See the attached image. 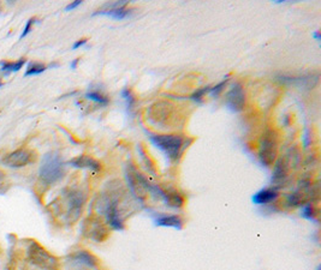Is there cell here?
Listing matches in <instances>:
<instances>
[{"mask_svg":"<svg viewBox=\"0 0 321 270\" xmlns=\"http://www.w3.org/2000/svg\"><path fill=\"white\" fill-rule=\"evenodd\" d=\"M278 154V140L276 134L272 130H268L262 135L259 144V159L264 166H273Z\"/></svg>","mask_w":321,"mask_h":270,"instance_id":"cell-4","label":"cell"},{"mask_svg":"<svg viewBox=\"0 0 321 270\" xmlns=\"http://www.w3.org/2000/svg\"><path fill=\"white\" fill-rule=\"evenodd\" d=\"M245 93L244 88L241 83H235L226 95V106L232 112L239 113L244 108Z\"/></svg>","mask_w":321,"mask_h":270,"instance_id":"cell-8","label":"cell"},{"mask_svg":"<svg viewBox=\"0 0 321 270\" xmlns=\"http://www.w3.org/2000/svg\"><path fill=\"white\" fill-rule=\"evenodd\" d=\"M35 22H37V19L35 18H30L29 21L27 22V24H26V28H24L23 30V33H22V35H21V38H23L24 36H27L28 35V33L30 32V30H32V26L33 24L35 23Z\"/></svg>","mask_w":321,"mask_h":270,"instance_id":"cell-23","label":"cell"},{"mask_svg":"<svg viewBox=\"0 0 321 270\" xmlns=\"http://www.w3.org/2000/svg\"><path fill=\"white\" fill-rule=\"evenodd\" d=\"M27 255L33 264H35L42 270H58V267H59L57 258L52 253L47 251L45 247H42L35 241H33L29 245L27 250Z\"/></svg>","mask_w":321,"mask_h":270,"instance_id":"cell-3","label":"cell"},{"mask_svg":"<svg viewBox=\"0 0 321 270\" xmlns=\"http://www.w3.org/2000/svg\"><path fill=\"white\" fill-rule=\"evenodd\" d=\"M121 96H123L124 100L126 101V104H128L129 108H132V106H134L135 103V96L134 94H132L131 89H130V88H124V89L121 90Z\"/></svg>","mask_w":321,"mask_h":270,"instance_id":"cell-20","label":"cell"},{"mask_svg":"<svg viewBox=\"0 0 321 270\" xmlns=\"http://www.w3.org/2000/svg\"><path fill=\"white\" fill-rule=\"evenodd\" d=\"M228 82H229V78L224 79V81H221L220 83H218L217 85H214V87L211 88V90H209V93H211L212 95L214 96V98H218V96L220 95V93L223 92L224 88L226 87V84H228Z\"/></svg>","mask_w":321,"mask_h":270,"instance_id":"cell-22","label":"cell"},{"mask_svg":"<svg viewBox=\"0 0 321 270\" xmlns=\"http://www.w3.org/2000/svg\"><path fill=\"white\" fill-rule=\"evenodd\" d=\"M125 177L131 194L136 197V200L143 202L147 198L149 192H152V187L153 186L148 183L147 179L143 177L134 166H129Z\"/></svg>","mask_w":321,"mask_h":270,"instance_id":"cell-5","label":"cell"},{"mask_svg":"<svg viewBox=\"0 0 321 270\" xmlns=\"http://www.w3.org/2000/svg\"><path fill=\"white\" fill-rule=\"evenodd\" d=\"M277 197H278L277 189H262L260 190L259 192H256L251 200H253V202L255 203V204L265 205L273 202V201H276Z\"/></svg>","mask_w":321,"mask_h":270,"instance_id":"cell-14","label":"cell"},{"mask_svg":"<svg viewBox=\"0 0 321 270\" xmlns=\"http://www.w3.org/2000/svg\"><path fill=\"white\" fill-rule=\"evenodd\" d=\"M1 85H2V83H1V81H0V87H1Z\"/></svg>","mask_w":321,"mask_h":270,"instance_id":"cell-28","label":"cell"},{"mask_svg":"<svg viewBox=\"0 0 321 270\" xmlns=\"http://www.w3.org/2000/svg\"><path fill=\"white\" fill-rule=\"evenodd\" d=\"M84 234L94 241L104 242L110 236L109 226L100 217L90 216L84 224Z\"/></svg>","mask_w":321,"mask_h":270,"instance_id":"cell-6","label":"cell"},{"mask_svg":"<svg viewBox=\"0 0 321 270\" xmlns=\"http://www.w3.org/2000/svg\"><path fill=\"white\" fill-rule=\"evenodd\" d=\"M79 62H80V59H75L74 62L71 63V68H73V70L76 68V66H77V64H79Z\"/></svg>","mask_w":321,"mask_h":270,"instance_id":"cell-26","label":"cell"},{"mask_svg":"<svg viewBox=\"0 0 321 270\" xmlns=\"http://www.w3.org/2000/svg\"><path fill=\"white\" fill-rule=\"evenodd\" d=\"M39 175L43 183L51 184L57 183L64 175V162L58 154H47L41 162Z\"/></svg>","mask_w":321,"mask_h":270,"instance_id":"cell-2","label":"cell"},{"mask_svg":"<svg viewBox=\"0 0 321 270\" xmlns=\"http://www.w3.org/2000/svg\"><path fill=\"white\" fill-rule=\"evenodd\" d=\"M149 139L154 145L165 154L171 162H178L185 149L188 139L179 135H151Z\"/></svg>","mask_w":321,"mask_h":270,"instance_id":"cell-1","label":"cell"},{"mask_svg":"<svg viewBox=\"0 0 321 270\" xmlns=\"http://www.w3.org/2000/svg\"><path fill=\"white\" fill-rule=\"evenodd\" d=\"M85 98L89 99V100L92 101H95L96 103H100V104H107L110 102L109 98L107 96H105L104 94L99 93V92H89L85 94Z\"/></svg>","mask_w":321,"mask_h":270,"instance_id":"cell-18","label":"cell"},{"mask_svg":"<svg viewBox=\"0 0 321 270\" xmlns=\"http://www.w3.org/2000/svg\"><path fill=\"white\" fill-rule=\"evenodd\" d=\"M317 210H315V208H314V205L312 204V203H306V204L303 205V208H302V216L304 217V219H307V220H314V217H315V215H317Z\"/></svg>","mask_w":321,"mask_h":270,"instance_id":"cell-19","label":"cell"},{"mask_svg":"<svg viewBox=\"0 0 321 270\" xmlns=\"http://www.w3.org/2000/svg\"><path fill=\"white\" fill-rule=\"evenodd\" d=\"M156 225L161 226V227H171L174 230H182L184 220L179 215H162L156 220Z\"/></svg>","mask_w":321,"mask_h":270,"instance_id":"cell-13","label":"cell"},{"mask_svg":"<svg viewBox=\"0 0 321 270\" xmlns=\"http://www.w3.org/2000/svg\"><path fill=\"white\" fill-rule=\"evenodd\" d=\"M71 260L75 264L80 267H84V268L89 269H95L98 267L99 261L93 253L85 251V250H80V251L75 252L73 256H71Z\"/></svg>","mask_w":321,"mask_h":270,"instance_id":"cell-11","label":"cell"},{"mask_svg":"<svg viewBox=\"0 0 321 270\" xmlns=\"http://www.w3.org/2000/svg\"><path fill=\"white\" fill-rule=\"evenodd\" d=\"M88 42V38H81V40H79V41H76V42L74 43V46H73V48L74 49H77V48H80V47H82V46H84L85 43Z\"/></svg>","mask_w":321,"mask_h":270,"instance_id":"cell-24","label":"cell"},{"mask_svg":"<svg viewBox=\"0 0 321 270\" xmlns=\"http://www.w3.org/2000/svg\"><path fill=\"white\" fill-rule=\"evenodd\" d=\"M209 90H211V87H204V88H201V89H198L192 96H190V99L194 101H196V102H202L203 96L206 95L207 93H209Z\"/></svg>","mask_w":321,"mask_h":270,"instance_id":"cell-21","label":"cell"},{"mask_svg":"<svg viewBox=\"0 0 321 270\" xmlns=\"http://www.w3.org/2000/svg\"><path fill=\"white\" fill-rule=\"evenodd\" d=\"M70 165L77 168H87V169H92V170L101 169L100 162H99L98 160L90 158V156H87V155H81L73 159L70 161Z\"/></svg>","mask_w":321,"mask_h":270,"instance_id":"cell-12","label":"cell"},{"mask_svg":"<svg viewBox=\"0 0 321 270\" xmlns=\"http://www.w3.org/2000/svg\"><path fill=\"white\" fill-rule=\"evenodd\" d=\"M46 65L41 64V63H29L28 65V68L24 73V76H33V75H39V73H42L43 71L46 70Z\"/></svg>","mask_w":321,"mask_h":270,"instance_id":"cell-17","label":"cell"},{"mask_svg":"<svg viewBox=\"0 0 321 270\" xmlns=\"http://www.w3.org/2000/svg\"><path fill=\"white\" fill-rule=\"evenodd\" d=\"M286 177H287V164L283 159H279L278 161L275 162V170H273L272 183L275 184L276 187L278 185H281V183H284Z\"/></svg>","mask_w":321,"mask_h":270,"instance_id":"cell-15","label":"cell"},{"mask_svg":"<svg viewBox=\"0 0 321 270\" xmlns=\"http://www.w3.org/2000/svg\"><path fill=\"white\" fill-rule=\"evenodd\" d=\"M33 153L28 149H18L7 154L4 159L1 160V164L4 166L10 168H21L29 165L33 161Z\"/></svg>","mask_w":321,"mask_h":270,"instance_id":"cell-7","label":"cell"},{"mask_svg":"<svg viewBox=\"0 0 321 270\" xmlns=\"http://www.w3.org/2000/svg\"><path fill=\"white\" fill-rule=\"evenodd\" d=\"M313 36H314L315 38H317V41H320V34H319V32H315V33H313Z\"/></svg>","mask_w":321,"mask_h":270,"instance_id":"cell-27","label":"cell"},{"mask_svg":"<svg viewBox=\"0 0 321 270\" xmlns=\"http://www.w3.org/2000/svg\"><path fill=\"white\" fill-rule=\"evenodd\" d=\"M82 4V1L81 0H76V1H73L71 2V4H69L68 6H66V11H70V10H74V9H76L77 6H80V5Z\"/></svg>","mask_w":321,"mask_h":270,"instance_id":"cell-25","label":"cell"},{"mask_svg":"<svg viewBox=\"0 0 321 270\" xmlns=\"http://www.w3.org/2000/svg\"><path fill=\"white\" fill-rule=\"evenodd\" d=\"M125 5H126V1L113 2V4L107 5V6H109V9L107 10L96 11V12L93 13V16H109V17L121 21V19L129 17V16L132 13V10L128 9Z\"/></svg>","mask_w":321,"mask_h":270,"instance_id":"cell-9","label":"cell"},{"mask_svg":"<svg viewBox=\"0 0 321 270\" xmlns=\"http://www.w3.org/2000/svg\"><path fill=\"white\" fill-rule=\"evenodd\" d=\"M156 194H159L166 204L168 206H172V208H182L185 203L183 196L179 194L178 191H176V190H164L157 186Z\"/></svg>","mask_w":321,"mask_h":270,"instance_id":"cell-10","label":"cell"},{"mask_svg":"<svg viewBox=\"0 0 321 270\" xmlns=\"http://www.w3.org/2000/svg\"><path fill=\"white\" fill-rule=\"evenodd\" d=\"M24 63H26V60H24V59L17 60V62H12V63L1 62V63H0V66H1V68H0V70H1L2 72H5V73L16 72V71L21 70V68L24 65Z\"/></svg>","mask_w":321,"mask_h":270,"instance_id":"cell-16","label":"cell"}]
</instances>
